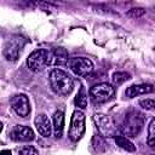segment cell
<instances>
[{
    "instance_id": "obj_1",
    "label": "cell",
    "mask_w": 155,
    "mask_h": 155,
    "mask_svg": "<svg viewBox=\"0 0 155 155\" xmlns=\"http://www.w3.org/2000/svg\"><path fill=\"white\" fill-rule=\"evenodd\" d=\"M50 86L52 91L59 96H68L71 93L74 88L73 78L64 70L54 68L50 71Z\"/></svg>"
},
{
    "instance_id": "obj_2",
    "label": "cell",
    "mask_w": 155,
    "mask_h": 155,
    "mask_svg": "<svg viewBox=\"0 0 155 155\" xmlns=\"http://www.w3.org/2000/svg\"><path fill=\"white\" fill-rule=\"evenodd\" d=\"M144 121H145V116L140 111L132 109L126 113V116L121 125V131L124 132V134L128 137H132V138L137 137L143 130Z\"/></svg>"
},
{
    "instance_id": "obj_3",
    "label": "cell",
    "mask_w": 155,
    "mask_h": 155,
    "mask_svg": "<svg viewBox=\"0 0 155 155\" xmlns=\"http://www.w3.org/2000/svg\"><path fill=\"white\" fill-rule=\"evenodd\" d=\"M52 51L48 48H36L27 58V67L33 73L42 71L47 65H51Z\"/></svg>"
},
{
    "instance_id": "obj_4",
    "label": "cell",
    "mask_w": 155,
    "mask_h": 155,
    "mask_svg": "<svg viewBox=\"0 0 155 155\" xmlns=\"http://www.w3.org/2000/svg\"><path fill=\"white\" fill-rule=\"evenodd\" d=\"M27 44V39L22 35H12L4 46V51L2 54L4 57L10 61V62H16L24 47V45Z\"/></svg>"
},
{
    "instance_id": "obj_5",
    "label": "cell",
    "mask_w": 155,
    "mask_h": 155,
    "mask_svg": "<svg viewBox=\"0 0 155 155\" xmlns=\"http://www.w3.org/2000/svg\"><path fill=\"white\" fill-rule=\"evenodd\" d=\"M85 114L76 109L74 110L73 115H71V121H70V127H69V132L68 136L70 138V140L73 142H78L82 138L84 133H85Z\"/></svg>"
},
{
    "instance_id": "obj_6",
    "label": "cell",
    "mask_w": 155,
    "mask_h": 155,
    "mask_svg": "<svg viewBox=\"0 0 155 155\" xmlns=\"http://www.w3.org/2000/svg\"><path fill=\"white\" fill-rule=\"evenodd\" d=\"M114 94L115 88L107 82L97 84L90 88V97L94 103H105L110 101L114 97Z\"/></svg>"
},
{
    "instance_id": "obj_7",
    "label": "cell",
    "mask_w": 155,
    "mask_h": 155,
    "mask_svg": "<svg viewBox=\"0 0 155 155\" xmlns=\"http://www.w3.org/2000/svg\"><path fill=\"white\" fill-rule=\"evenodd\" d=\"M73 73L79 76H87L93 70V63L86 57H73L69 58L67 64Z\"/></svg>"
},
{
    "instance_id": "obj_8",
    "label": "cell",
    "mask_w": 155,
    "mask_h": 155,
    "mask_svg": "<svg viewBox=\"0 0 155 155\" xmlns=\"http://www.w3.org/2000/svg\"><path fill=\"white\" fill-rule=\"evenodd\" d=\"M93 121L99 131L101 134H103L104 137H115L116 134V127L111 120L110 116L105 115V114H96L93 116Z\"/></svg>"
},
{
    "instance_id": "obj_9",
    "label": "cell",
    "mask_w": 155,
    "mask_h": 155,
    "mask_svg": "<svg viewBox=\"0 0 155 155\" xmlns=\"http://www.w3.org/2000/svg\"><path fill=\"white\" fill-rule=\"evenodd\" d=\"M10 104L13 111L21 117H25L30 113V103H29L28 97L24 93L13 94L10 98Z\"/></svg>"
},
{
    "instance_id": "obj_10",
    "label": "cell",
    "mask_w": 155,
    "mask_h": 155,
    "mask_svg": "<svg viewBox=\"0 0 155 155\" xmlns=\"http://www.w3.org/2000/svg\"><path fill=\"white\" fill-rule=\"evenodd\" d=\"M10 138L15 142H30L35 138V134L30 127L24 125H16L10 132Z\"/></svg>"
},
{
    "instance_id": "obj_11",
    "label": "cell",
    "mask_w": 155,
    "mask_h": 155,
    "mask_svg": "<svg viewBox=\"0 0 155 155\" xmlns=\"http://www.w3.org/2000/svg\"><path fill=\"white\" fill-rule=\"evenodd\" d=\"M35 126L38 132L42 137H50L53 131V125L51 124L48 116L46 114H38L35 117Z\"/></svg>"
},
{
    "instance_id": "obj_12",
    "label": "cell",
    "mask_w": 155,
    "mask_h": 155,
    "mask_svg": "<svg viewBox=\"0 0 155 155\" xmlns=\"http://www.w3.org/2000/svg\"><path fill=\"white\" fill-rule=\"evenodd\" d=\"M155 87L150 84H138V85H131L130 87L126 88V97L127 98H134L139 94H145V93H151L154 92Z\"/></svg>"
},
{
    "instance_id": "obj_13",
    "label": "cell",
    "mask_w": 155,
    "mask_h": 155,
    "mask_svg": "<svg viewBox=\"0 0 155 155\" xmlns=\"http://www.w3.org/2000/svg\"><path fill=\"white\" fill-rule=\"evenodd\" d=\"M52 51L51 57V65H64L68 64V52L63 47H56Z\"/></svg>"
},
{
    "instance_id": "obj_14",
    "label": "cell",
    "mask_w": 155,
    "mask_h": 155,
    "mask_svg": "<svg viewBox=\"0 0 155 155\" xmlns=\"http://www.w3.org/2000/svg\"><path fill=\"white\" fill-rule=\"evenodd\" d=\"M64 130V113L62 110H57L53 114V133L56 138H61L63 136Z\"/></svg>"
},
{
    "instance_id": "obj_15",
    "label": "cell",
    "mask_w": 155,
    "mask_h": 155,
    "mask_svg": "<svg viewBox=\"0 0 155 155\" xmlns=\"http://www.w3.org/2000/svg\"><path fill=\"white\" fill-rule=\"evenodd\" d=\"M114 138H115L116 145H119L120 148H122V149H125L126 151H130V153L136 151V145L130 139H127L126 137H124V136H115Z\"/></svg>"
},
{
    "instance_id": "obj_16",
    "label": "cell",
    "mask_w": 155,
    "mask_h": 155,
    "mask_svg": "<svg viewBox=\"0 0 155 155\" xmlns=\"http://www.w3.org/2000/svg\"><path fill=\"white\" fill-rule=\"evenodd\" d=\"M74 103H75L76 107H79V108H81V109L87 108V93H86L84 86L80 87V90H79V92H78V94H76V97H75Z\"/></svg>"
},
{
    "instance_id": "obj_17",
    "label": "cell",
    "mask_w": 155,
    "mask_h": 155,
    "mask_svg": "<svg viewBox=\"0 0 155 155\" xmlns=\"http://www.w3.org/2000/svg\"><path fill=\"white\" fill-rule=\"evenodd\" d=\"M130 79H131V76H130L128 73H126V71H116V73L113 74L111 81H113L114 86H119V85L124 84L125 81H127Z\"/></svg>"
},
{
    "instance_id": "obj_18",
    "label": "cell",
    "mask_w": 155,
    "mask_h": 155,
    "mask_svg": "<svg viewBox=\"0 0 155 155\" xmlns=\"http://www.w3.org/2000/svg\"><path fill=\"white\" fill-rule=\"evenodd\" d=\"M147 143L150 147H155V119H153L148 126V138Z\"/></svg>"
},
{
    "instance_id": "obj_19",
    "label": "cell",
    "mask_w": 155,
    "mask_h": 155,
    "mask_svg": "<svg viewBox=\"0 0 155 155\" xmlns=\"http://www.w3.org/2000/svg\"><path fill=\"white\" fill-rule=\"evenodd\" d=\"M18 155H39V151L33 145H24L18 150Z\"/></svg>"
},
{
    "instance_id": "obj_20",
    "label": "cell",
    "mask_w": 155,
    "mask_h": 155,
    "mask_svg": "<svg viewBox=\"0 0 155 155\" xmlns=\"http://www.w3.org/2000/svg\"><path fill=\"white\" fill-rule=\"evenodd\" d=\"M144 13H145V10H144V8H142V7H133V8L128 10L126 15H127L128 17H131V18H139V17H142Z\"/></svg>"
},
{
    "instance_id": "obj_21",
    "label": "cell",
    "mask_w": 155,
    "mask_h": 155,
    "mask_svg": "<svg viewBox=\"0 0 155 155\" xmlns=\"http://www.w3.org/2000/svg\"><path fill=\"white\" fill-rule=\"evenodd\" d=\"M139 105L145 110H155V99H140Z\"/></svg>"
},
{
    "instance_id": "obj_22",
    "label": "cell",
    "mask_w": 155,
    "mask_h": 155,
    "mask_svg": "<svg viewBox=\"0 0 155 155\" xmlns=\"http://www.w3.org/2000/svg\"><path fill=\"white\" fill-rule=\"evenodd\" d=\"M0 155H12V154H11L10 150H6V149H5V150H1V151H0Z\"/></svg>"
}]
</instances>
